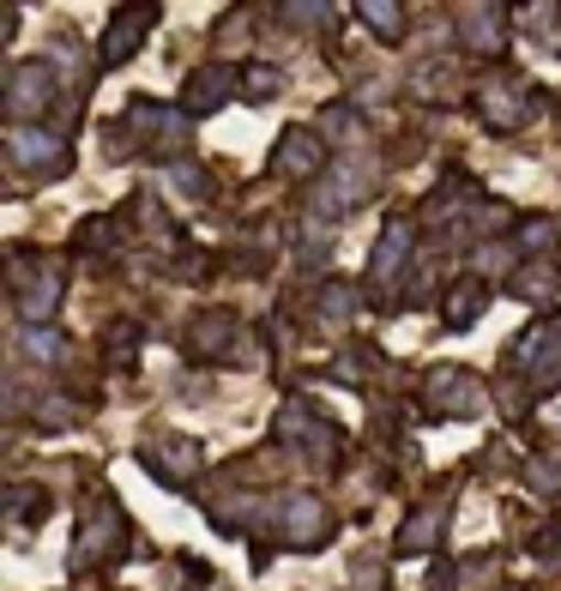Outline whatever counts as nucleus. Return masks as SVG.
Instances as JSON below:
<instances>
[{"mask_svg": "<svg viewBox=\"0 0 561 591\" xmlns=\"http://www.w3.org/2000/svg\"><path fill=\"white\" fill-rule=\"evenodd\" d=\"M266 525H272V537L290 549H321L326 537H333V513H326L321 495H278Z\"/></svg>", "mask_w": 561, "mask_h": 591, "instance_id": "1", "label": "nucleus"}, {"mask_svg": "<svg viewBox=\"0 0 561 591\" xmlns=\"http://www.w3.org/2000/svg\"><path fill=\"white\" fill-rule=\"evenodd\" d=\"M55 67L48 61H19L7 79V121L12 127H43L48 109H55Z\"/></svg>", "mask_w": 561, "mask_h": 591, "instance_id": "2", "label": "nucleus"}, {"mask_svg": "<svg viewBox=\"0 0 561 591\" xmlns=\"http://www.w3.org/2000/svg\"><path fill=\"white\" fill-rule=\"evenodd\" d=\"M236 92H241V73L229 67V61H212V67L187 73V85H182V115H187V121H199V115H218Z\"/></svg>", "mask_w": 561, "mask_h": 591, "instance_id": "3", "label": "nucleus"}, {"mask_svg": "<svg viewBox=\"0 0 561 591\" xmlns=\"http://www.w3.org/2000/svg\"><path fill=\"white\" fill-rule=\"evenodd\" d=\"M121 537H127V513L115 507V501L91 507L85 525H79V544H73V568H91V549H97V561L121 556Z\"/></svg>", "mask_w": 561, "mask_h": 591, "instance_id": "4", "label": "nucleus"}, {"mask_svg": "<svg viewBox=\"0 0 561 591\" xmlns=\"http://www.w3.org/2000/svg\"><path fill=\"white\" fill-rule=\"evenodd\" d=\"M7 158L31 175H48V170H67V139L55 127H12L7 133Z\"/></svg>", "mask_w": 561, "mask_h": 591, "instance_id": "5", "label": "nucleus"}, {"mask_svg": "<svg viewBox=\"0 0 561 591\" xmlns=\"http://www.w3.org/2000/svg\"><path fill=\"white\" fill-rule=\"evenodd\" d=\"M272 170L296 175V182H321L326 175V139L314 133V127H290V133L272 146Z\"/></svg>", "mask_w": 561, "mask_h": 591, "instance_id": "6", "label": "nucleus"}, {"mask_svg": "<svg viewBox=\"0 0 561 591\" xmlns=\"http://www.w3.org/2000/svg\"><path fill=\"white\" fill-rule=\"evenodd\" d=\"M55 302H61V272H55V266H36V272H12V308H19L24 332L43 326V320L55 314Z\"/></svg>", "mask_w": 561, "mask_h": 591, "instance_id": "7", "label": "nucleus"}, {"mask_svg": "<svg viewBox=\"0 0 561 591\" xmlns=\"http://www.w3.org/2000/svg\"><path fill=\"white\" fill-rule=\"evenodd\" d=\"M133 115L145 121V127H139V139H145L151 158H182V146H187L182 103H175V109H163V103H133Z\"/></svg>", "mask_w": 561, "mask_h": 591, "instance_id": "8", "label": "nucleus"}, {"mask_svg": "<svg viewBox=\"0 0 561 591\" xmlns=\"http://www.w3.org/2000/svg\"><path fill=\"white\" fill-rule=\"evenodd\" d=\"M145 36H151V12H139V7H121L109 19V31H104V43H97V67H127V61L145 49Z\"/></svg>", "mask_w": 561, "mask_h": 591, "instance_id": "9", "label": "nucleus"}, {"mask_svg": "<svg viewBox=\"0 0 561 591\" xmlns=\"http://www.w3.org/2000/svg\"><path fill=\"white\" fill-rule=\"evenodd\" d=\"M363 194H368V182L356 170H326L321 182H314V194H309V217H314V224H333V217L356 212Z\"/></svg>", "mask_w": 561, "mask_h": 591, "instance_id": "10", "label": "nucleus"}, {"mask_svg": "<svg viewBox=\"0 0 561 591\" xmlns=\"http://www.w3.org/2000/svg\"><path fill=\"white\" fill-rule=\"evenodd\" d=\"M429 405H435L441 417H471V410L483 405V387L458 363H441L435 375H429Z\"/></svg>", "mask_w": 561, "mask_h": 591, "instance_id": "11", "label": "nucleus"}, {"mask_svg": "<svg viewBox=\"0 0 561 591\" xmlns=\"http://www.w3.org/2000/svg\"><path fill=\"white\" fill-rule=\"evenodd\" d=\"M278 434H284V441H296V447H309L314 459H333V453H338L333 422L314 417L309 405H284V417H278Z\"/></svg>", "mask_w": 561, "mask_h": 591, "instance_id": "12", "label": "nucleus"}, {"mask_svg": "<svg viewBox=\"0 0 561 591\" xmlns=\"http://www.w3.org/2000/svg\"><path fill=\"white\" fill-rule=\"evenodd\" d=\"M236 314H224V308H212V314H194V326H187V356L194 363H218V356L236 344Z\"/></svg>", "mask_w": 561, "mask_h": 591, "instance_id": "13", "label": "nucleus"}, {"mask_svg": "<svg viewBox=\"0 0 561 591\" xmlns=\"http://www.w3.org/2000/svg\"><path fill=\"white\" fill-rule=\"evenodd\" d=\"M411 248H417V229L404 224V217H392V224L380 229L375 254H368V272H375L380 284H392V278H404V260H411Z\"/></svg>", "mask_w": 561, "mask_h": 591, "instance_id": "14", "label": "nucleus"}, {"mask_svg": "<svg viewBox=\"0 0 561 591\" xmlns=\"http://www.w3.org/2000/svg\"><path fill=\"white\" fill-rule=\"evenodd\" d=\"M145 465L158 471V483H187L199 465V447L187 441V434H163V441L145 447Z\"/></svg>", "mask_w": 561, "mask_h": 591, "instance_id": "15", "label": "nucleus"}, {"mask_svg": "<svg viewBox=\"0 0 561 591\" xmlns=\"http://www.w3.org/2000/svg\"><path fill=\"white\" fill-rule=\"evenodd\" d=\"M458 24H465V31H458V43L465 49H483V55H501L507 49V12L501 7H465L458 12Z\"/></svg>", "mask_w": 561, "mask_h": 591, "instance_id": "16", "label": "nucleus"}, {"mask_svg": "<svg viewBox=\"0 0 561 591\" xmlns=\"http://www.w3.org/2000/svg\"><path fill=\"white\" fill-rule=\"evenodd\" d=\"M489 308V284H483V272H471V278H458V284L447 290V302H441V320H447L453 332H465L471 320Z\"/></svg>", "mask_w": 561, "mask_h": 591, "instance_id": "17", "label": "nucleus"}, {"mask_svg": "<svg viewBox=\"0 0 561 591\" xmlns=\"http://www.w3.org/2000/svg\"><path fill=\"white\" fill-rule=\"evenodd\" d=\"M441 531H447V513L441 507H423L411 525L399 531V556H417V549H435L441 544Z\"/></svg>", "mask_w": 561, "mask_h": 591, "instance_id": "18", "label": "nucleus"}, {"mask_svg": "<svg viewBox=\"0 0 561 591\" xmlns=\"http://www.w3.org/2000/svg\"><path fill=\"white\" fill-rule=\"evenodd\" d=\"M483 115H489L495 133H514L519 115H526V97H519V92H501V85H483Z\"/></svg>", "mask_w": 561, "mask_h": 591, "instance_id": "19", "label": "nucleus"}, {"mask_svg": "<svg viewBox=\"0 0 561 591\" xmlns=\"http://www.w3.org/2000/svg\"><path fill=\"white\" fill-rule=\"evenodd\" d=\"M356 19L363 24H375V36H404V7H392V0H363V7H356Z\"/></svg>", "mask_w": 561, "mask_h": 591, "instance_id": "20", "label": "nucleus"}, {"mask_svg": "<svg viewBox=\"0 0 561 591\" xmlns=\"http://www.w3.org/2000/svg\"><path fill=\"white\" fill-rule=\"evenodd\" d=\"M170 187L182 200H212V182H206V170L199 163H170Z\"/></svg>", "mask_w": 561, "mask_h": 591, "instance_id": "21", "label": "nucleus"}, {"mask_svg": "<svg viewBox=\"0 0 561 591\" xmlns=\"http://www.w3.org/2000/svg\"><path fill=\"white\" fill-rule=\"evenodd\" d=\"M24 351H31L36 363H67V339H61V332H48V326H31V332H24Z\"/></svg>", "mask_w": 561, "mask_h": 591, "instance_id": "22", "label": "nucleus"}, {"mask_svg": "<svg viewBox=\"0 0 561 591\" xmlns=\"http://www.w3.org/2000/svg\"><path fill=\"white\" fill-rule=\"evenodd\" d=\"M241 79H248V85H241V97H248V103H272L278 97V67H248Z\"/></svg>", "mask_w": 561, "mask_h": 591, "instance_id": "23", "label": "nucleus"}, {"mask_svg": "<svg viewBox=\"0 0 561 591\" xmlns=\"http://www.w3.org/2000/svg\"><path fill=\"white\" fill-rule=\"evenodd\" d=\"M555 380H561V326H555L550 351H543V363H538V387H555Z\"/></svg>", "mask_w": 561, "mask_h": 591, "instance_id": "24", "label": "nucleus"}, {"mask_svg": "<svg viewBox=\"0 0 561 591\" xmlns=\"http://www.w3.org/2000/svg\"><path fill=\"white\" fill-rule=\"evenodd\" d=\"M550 241H555V224H550V217H531V224L519 229V248H550Z\"/></svg>", "mask_w": 561, "mask_h": 591, "instance_id": "25", "label": "nucleus"}, {"mask_svg": "<svg viewBox=\"0 0 561 591\" xmlns=\"http://www.w3.org/2000/svg\"><path fill=\"white\" fill-rule=\"evenodd\" d=\"M321 308H326V314H350V308H356V290L350 284H326V296H321Z\"/></svg>", "mask_w": 561, "mask_h": 591, "instance_id": "26", "label": "nucleus"}, {"mask_svg": "<svg viewBox=\"0 0 561 591\" xmlns=\"http://www.w3.org/2000/svg\"><path fill=\"white\" fill-rule=\"evenodd\" d=\"M133 339H139V326H115V332H109V351L127 363V351H133Z\"/></svg>", "mask_w": 561, "mask_h": 591, "instance_id": "27", "label": "nucleus"}]
</instances>
